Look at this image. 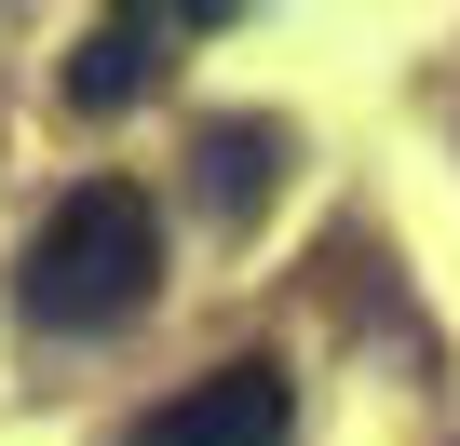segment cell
<instances>
[{
  "label": "cell",
  "mask_w": 460,
  "mask_h": 446,
  "mask_svg": "<svg viewBox=\"0 0 460 446\" xmlns=\"http://www.w3.org/2000/svg\"><path fill=\"white\" fill-rule=\"evenodd\" d=\"M149 284H163V203H149L136 176H82L41 231H28V258H14V298H28V325H55V338L136 325Z\"/></svg>",
  "instance_id": "6da1fadb"
},
{
  "label": "cell",
  "mask_w": 460,
  "mask_h": 446,
  "mask_svg": "<svg viewBox=\"0 0 460 446\" xmlns=\"http://www.w3.org/2000/svg\"><path fill=\"white\" fill-rule=\"evenodd\" d=\"M285 433H298V379H285L271 352H244V365H217V379L163 392L122 446H285Z\"/></svg>",
  "instance_id": "7a4b0ae2"
},
{
  "label": "cell",
  "mask_w": 460,
  "mask_h": 446,
  "mask_svg": "<svg viewBox=\"0 0 460 446\" xmlns=\"http://www.w3.org/2000/svg\"><path fill=\"white\" fill-rule=\"evenodd\" d=\"M176 28H217V0H190V14H95L82 55H68V109H136L163 82V41Z\"/></svg>",
  "instance_id": "3957f363"
},
{
  "label": "cell",
  "mask_w": 460,
  "mask_h": 446,
  "mask_svg": "<svg viewBox=\"0 0 460 446\" xmlns=\"http://www.w3.org/2000/svg\"><path fill=\"white\" fill-rule=\"evenodd\" d=\"M203 216H217V231H258V216H271V189H285V122L271 109H244V122H203Z\"/></svg>",
  "instance_id": "277c9868"
}]
</instances>
